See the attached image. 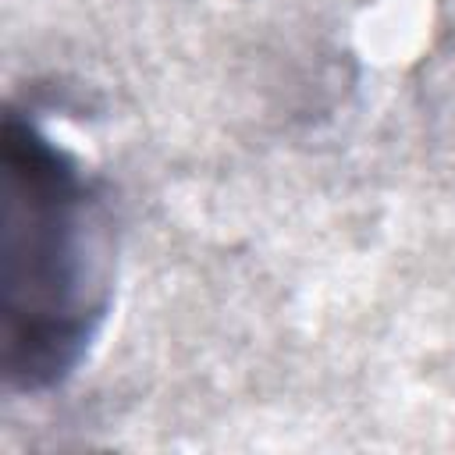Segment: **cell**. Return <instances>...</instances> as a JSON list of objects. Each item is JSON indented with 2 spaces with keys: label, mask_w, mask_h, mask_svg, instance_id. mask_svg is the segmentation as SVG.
I'll list each match as a JSON object with an SVG mask.
<instances>
[{
  "label": "cell",
  "mask_w": 455,
  "mask_h": 455,
  "mask_svg": "<svg viewBox=\"0 0 455 455\" xmlns=\"http://www.w3.org/2000/svg\"><path fill=\"white\" fill-rule=\"evenodd\" d=\"M4 380L46 395L75 377L100 338L117 277L107 181L39 121L4 117Z\"/></svg>",
  "instance_id": "6da1fadb"
}]
</instances>
